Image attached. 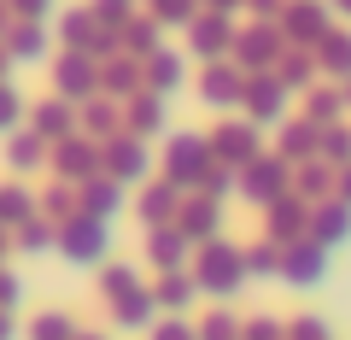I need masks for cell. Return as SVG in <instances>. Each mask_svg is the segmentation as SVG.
<instances>
[{"instance_id":"cell-1","label":"cell","mask_w":351,"mask_h":340,"mask_svg":"<svg viewBox=\"0 0 351 340\" xmlns=\"http://www.w3.org/2000/svg\"><path fill=\"white\" fill-rule=\"evenodd\" d=\"M240 282H246V258H240L228 240H205V247H199V264H193V288L211 293V299H234Z\"/></svg>"},{"instance_id":"cell-2","label":"cell","mask_w":351,"mask_h":340,"mask_svg":"<svg viewBox=\"0 0 351 340\" xmlns=\"http://www.w3.org/2000/svg\"><path fill=\"white\" fill-rule=\"evenodd\" d=\"M53 247H59L71 264H100L106 247H112V223H106V217H88V212H71Z\"/></svg>"},{"instance_id":"cell-3","label":"cell","mask_w":351,"mask_h":340,"mask_svg":"<svg viewBox=\"0 0 351 340\" xmlns=\"http://www.w3.org/2000/svg\"><path fill=\"white\" fill-rule=\"evenodd\" d=\"M281 276H287L293 288H316V282L328 276V247H316L311 235L293 240V247H281Z\"/></svg>"},{"instance_id":"cell-4","label":"cell","mask_w":351,"mask_h":340,"mask_svg":"<svg viewBox=\"0 0 351 340\" xmlns=\"http://www.w3.org/2000/svg\"><path fill=\"white\" fill-rule=\"evenodd\" d=\"M240 170H246L240 188H246L252 205H276L281 200V188H287V159H252V164H240Z\"/></svg>"},{"instance_id":"cell-5","label":"cell","mask_w":351,"mask_h":340,"mask_svg":"<svg viewBox=\"0 0 351 340\" xmlns=\"http://www.w3.org/2000/svg\"><path fill=\"white\" fill-rule=\"evenodd\" d=\"M205 170H211V147H205L199 135H176V141H170V177H164V182H176V188H193Z\"/></svg>"},{"instance_id":"cell-6","label":"cell","mask_w":351,"mask_h":340,"mask_svg":"<svg viewBox=\"0 0 351 340\" xmlns=\"http://www.w3.org/2000/svg\"><path fill=\"white\" fill-rule=\"evenodd\" d=\"M188 252H193V240L182 235L176 223H158V229L147 235V258H152L158 270H188Z\"/></svg>"},{"instance_id":"cell-7","label":"cell","mask_w":351,"mask_h":340,"mask_svg":"<svg viewBox=\"0 0 351 340\" xmlns=\"http://www.w3.org/2000/svg\"><path fill=\"white\" fill-rule=\"evenodd\" d=\"M100 170L112 182H141L147 177V147H141V141H112V147L100 152Z\"/></svg>"},{"instance_id":"cell-8","label":"cell","mask_w":351,"mask_h":340,"mask_svg":"<svg viewBox=\"0 0 351 340\" xmlns=\"http://www.w3.org/2000/svg\"><path fill=\"white\" fill-rule=\"evenodd\" d=\"M304 235H311L316 247H339V240L351 235V205H346V200L316 205V212H311V229H304Z\"/></svg>"},{"instance_id":"cell-9","label":"cell","mask_w":351,"mask_h":340,"mask_svg":"<svg viewBox=\"0 0 351 340\" xmlns=\"http://www.w3.org/2000/svg\"><path fill=\"white\" fill-rule=\"evenodd\" d=\"M53 164H59V177L64 182H88V177H100V152L88 147V141H59V152H53Z\"/></svg>"},{"instance_id":"cell-10","label":"cell","mask_w":351,"mask_h":340,"mask_svg":"<svg viewBox=\"0 0 351 340\" xmlns=\"http://www.w3.org/2000/svg\"><path fill=\"white\" fill-rule=\"evenodd\" d=\"M217 223H223V212H217V200H193L176 212V229L193 240V247H205V240H217Z\"/></svg>"},{"instance_id":"cell-11","label":"cell","mask_w":351,"mask_h":340,"mask_svg":"<svg viewBox=\"0 0 351 340\" xmlns=\"http://www.w3.org/2000/svg\"><path fill=\"white\" fill-rule=\"evenodd\" d=\"M112 305V323L117 328H152V288H129V293H117V299H106Z\"/></svg>"},{"instance_id":"cell-12","label":"cell","mask_w":351,"mask_h":340,"mask_svg":"<svg viewBox=\"0 0 351 340\" xmlns=\"http://www.w3.org/2000/svg\"><path fill=\"white\" fill-rule=\"evenodd\" d=\"M76 200H82L88 217H106V223H112V212L123 205V182H112V177H88Z\"/></svg>"},{"instance_id":"cell-13","label":"cell","mask_w":351,"mask_h":340,"mask_svg":"<svg viewBox=\"0 0 351 340\" xmlns=\"http://www.w3.org/2000/svg\"><path fill=\"white\" fill-rule=\"evenodd\" d=\"M199 299V288H193V276H182V270H164L158 276V288H152V305H158V311H188V305Z\"/></svg>"},{"instance_id":"cell-14","label":"cell","mask_w":351,"mask_h":340,"mask_svg":"<svg viewBox=\"0 0 351 340\" xmlns=\"http://www.w3.org/2000/svg\"><path fill=\"white\" fill-rule=\"evenodd\" d=\"M94 89H100V82H94V59H88V53H71V59L59 65V94L64 100H88Z\"/></svg>"},{"instance_id":"cell-15","label":"cell","mask_w":351,"mask_h":340,"mask_svg":"<svg viewBox=\"0 0 351 340\" xmlns=\"http://www.w3.org/2000/svg\"><path fill=\"white\" fill-rule=\"evenodd\" d=\"M176 212H182V188H176V182H152V188L141 194V217H147V229L170 223Z\"/></svg>"},{"instance_id":"cell-16","label":"cell","mask_w":351,"mask_h":340,"mask_svg":"<svg viewBox=\"0 0 351 340\" xmlns=\"http://www.w3.org/2000/svg\"><path fill=\"white\" fill-rule=\"evenodd\" d=\"M252 152H258V135H252V129H223V135L211 141V159L223 164V170H234V164H252Z\"/></svg>"},{"instance_id":"cell-17","label":"cell","mask_w":351,"mask_h":340,"mask_svg":"<svg viewBox=\"0 0 351 340\" xmlns=\"http://www.w3.org/2000/svg\"><path fill=\"white\" fill-rule=\"evenodd\" d=\"M29 217H36V194L0 188V229H18V223H29Z\"/></svg>"},{"instance_id":"cell-18","label":"cell","mask_w":351,"mask_h":340,"mask_svg":"<svg viewBox=\"0 0 351 340\" xmlns=\"http://www.w3.org/2000/svg\"><path fill=\"white\" fill-rule=\"evenodd\" d=\"M240 94H246L240 71H217V65H211V76H205V100H211V106H234Z\"/></svg>"},{"instance_id":"cell-19","label":"cell","mask_w":351,"mask_h":340,"mask_svg":"<svg viewBox=\"0 0 351 340\" xmlns=\"http://www.w3.org/2000/svg\"><path fill=\"white\" fill-rule=\"evenodd\" d=\"M240 258H246V282L252 276H281V247L276 240H258V247H246Z\"/></svg>"},{"instance_id":"cell-20","label":"cell","mask_w":351,"mask_h":340,"mask_svg":"<svg viewBox=\"0 0 351 340\" xmlns=\"http://www.w3.org/2000/svg\"><path fill=\"white\" fill-rule=\"evenodd\" d=\"M36 135L41 141H64V135H71V106H64V100L41 106V112H36Z\"/></svg>"},{"instance_id":"cell-21","label":"cell","mask_w":351,"mask_h":340,"mask_svg":"<svg viewBox=\"0 0 351 340\" xmlns=\"http://www.w3.org/2000/svg\"><path fill=\"white\" fill-rule=\"evenodd\" d=\"M82 328H76V317H64V311H47V317H36L29 323V340H76Z\"/></svg>"},{"instance_id":"cell-22","label":"cell","mask_w":351,"mask_h":340,"mask_svg":"<svg viewBox=\"0 0 351 340\" xmlns=\"http://www.w3.org/2000/svg\"><path fill=\"white\" fill-rule=\"evenodd\" d=\"M6 159H12V170H36V164L47 159V141H41V135H12Z\"/></svg>"},{"instance_id":"cell-23","label":"cell","mask_w":351,"mask_h":340,"mask_svg":"<svg viewBox=\"0 0 351 340\" xmlns=\"http://www.w3.org/2000/svg\"><path fill=\"white\" fill-rule=\"evenodd\" d=\"M53 240H59V229L41 223V217H29V223H18V240H12V247H18V252H47Z\"/></svg>"},{"instance_id":"cell-24","label":"cell","mask_w":351,"mask_h":340,"mask_svg":"<svg viewBox=\"0 0 351 340\" xmlns=\"http://www.w3.org/2000/svg\"><path fill=\"white\" fill-rule=\"evenodd\" d=\"M240 100H246L258 117H276V112H281V82H246Z\"/></svg>"},{"instance_id":"cell-25","label":"cell","mask_w":351,"mask_h":340,"mask_svg":"<svg viewBox=\"0 0 351 340\" xmlns=\"http://www.w3.org/2000/svg\"><path fill=\"white\" fill-rule=\"evenodd\" d=\"M193 340H240V317H228V311H211L199 328H193Z\"/></svg>"},{"instance_id":"cell-26","label":"cell","mask_w":351,"mask_h":340,"mask_svg":"<svg viewBox=\"0 0 351 340\" xmlns=\"http://www.w3.org/2000/svg\"><path fill=\"white\" fill-rule=\"evenodd\" d=\"M129 288H141L135 264H106V276H100V293H106V299H117V293H129Z\"/></svg>"},{"instance_id":"cell-27","label":"cell","mask_w":351,"mask_h":340,"mask_svg":"<svg viewBox=\"0 0 351 340\" xmlns=\"http://www.w3.org/2000/svg\"><path fill=\"white\" fill-rule=\"evenodd\" d=\"M152 89H158V94L164 89H170V94L182 89V59H176V53H158V59H152Z\"/></svg>"},{"instance_id":"cell-28","label":"cell","mask_w":351,"mask_h":340,"mask_svg":"<svg viewBox=\"0 0 351 340\" xmlns=\"http://www.w3.org/2000/svg\"><path fill=\"white\" fill-rule=\"evenodd\" d=\"M41 53H47V41H41V30L29 24V30H18V36H12V53H6V59H12V65H18V59H29V65H36Z\"/></svg>"},{"instance_id":"cell-29","label":"cell","mask_w":351,"mask_h":340,"mask_svg":"<svg viewBox=\"0 0 351 340\" xmlns=\"http://www.w3.org/2000/svg\"><path fill=\"white\" fill-rule=\"evenodd\" d=\"M240 340H287V323H276V317H246L240 323Z\"/></svg>"},{"instance_id":"cell-30","label":"cell","mask_w":351,"mask_h":340,"mask_svg":"<svg viewBox=\"0 0 351 340\" xmlns=\"http://www.w3.org/2000/svg\"><path fill=\"white\" fill-rule=\"evenodd\" d=\"M287 340H334V335H328L322 317H293V323H287Z\"/></svg>"},{"instance_id":"cell-31","label":"cell","mask_w":351,"mask_h":340,"mask_svg":"<svg viewBox=\"0 0 351 340\" xmlns=\"http://www.w3.org/2000/svg\"><path fill=\"white\" fill-rule=\"evenodd\" d=\"M18 117H24V100L0 82V129H18Z\"/></svg>"},{"instance_id":"cell-32","label":"cell","mask_w":351,"mask_h":340,"mask_svg":"<svg viewBox=\"0 0 351 340\" xmlns=\"http://www.w3.org/2000/svg\"><path fill=\"white\" fill-rule=\"evenodd\" d=\"M193 41H199V53H205V59H211V53H223L228 30H223V24H199V36H193Z\"/></svg>"},{"instance_id":"cell-33","label":"cell","mask_w":351,"mask_h":340,"mask_svg":"<svg viewBox=\"0 0 351 340\" xmlns=\"http://www.w3.org/2000/svg\"><path fill=\"white\" fill-rule=\"evenodd\" d=\"M106 89H112V94H129V89H135V65H112V71H106Z\"/></svg>"},{"instance_id":"cell-34","label":"cell","mask_w":351,"mask_h":340,"mask_svg":"<svg viewBox=\"0 0 351 340\" xmlns=\"http://www.w3.org/2000/svg\"><path fill=\"white\" fill-rule=\"evenodd\" d=\"M135 129H141V135L158 129V100H141V106H135Z\"/></svg>"},{"instance_id":"cell-35","label":"cell","mask_w":351,"mask_h":340,"mask_svg":"<svg viewBox=\"0 0 351 340\" xmlns=\"http://www.w3.org/2000/svg\"><path fill=\"white\" fill-rule=\"evenodd\" d=\"M152 340H193V328L182 323V317H170V323H158V328H152Z\"/></svg>"},{"instance_id":"cell-36","label":"cell","mask_w":351,"mask_h":340,"mask_svg":"<svg viewBox=\"0 0 351 340\" xmlns=\"http://www.w3.org/2000/svg\"><path fill=\"white\" fill-rule=\"evenodd\" d=\"M18 293H24V288H18V276H6V270H0V311H12Z\"/></svg>"},{"instance_id":"cell-37","label":"cell","mask_w":351,"mask_h":340,"mask_svg":"<svg viewBox=\"0 0 351 340\" xmlns=\"http://www.w3.org/2000/svg\"><path fill=\"white\" fill-rule=\"evenodd\" d=\"M88 129H94V135H112V112H106V106H94V112H88Z\"/></svg>"},{"instance_id":"cell-38","label":"cell","mask_w":351,"mask_h":340,"mask_svg":"<svg viewBox=\"0 0 351 340\" xmlns=\"http://www.w3.org/2000/svg\"><path fill=\"white\" fill-rule=\"evenodd\" d=\"M0 340H18V317L12 311H0Z\"/></svg>"},{"instance_id":"cell-39","label":"cell","mask_w":351,"mask_h":340,"mask_svg":"<svg viewBox=\"0 0 351 340\" xmlns=\"http://www.w3.org/2000/svg\"><path fill=\"white\" fill-rule=\"evenodd\" d=\"M339 200L351 205V164H346V170H339Z\"/></svg>"},{"instance_id":"cell-40","label":"cell","mask_w":351,"mask_h":340,"mask_svg":"<svg viewBox=\"0 0 351 340\" xmlns=\"http://www.w3.org/2000/svg\"><path fill=\"white\" fill-rule=\"evenodd\" d=\"M6 252H12V240H6V229H0V264H6Z\"/></svg>"},{"instance_id":"cell-41","label":"cell","mask_w":351,"mask_h":340,"mask_svg":"<svg viewBox=\"0 0 351 340\" xmlns=\"http://www.w3.org/2000/svg\"><path fill=\"white\" fill-rule=\"evenodd\" d=\"M18 6H24V12H41V6H47V0H18Z\"/></svg>"},{"instance_id":"cell-42","label":"cell","mask_w":351,"mask_h":340,"mask_svg":"<svg viewBox=\"0 0 351 340\" xmlns=\"http://www.w3.org/2000/svg\"><path fill=\"white\" fill-rule=\"evenodd\" d=\"M6 65H12V59H6V53H0V76H6Z\"/></svg>"},{"instance_id":"cell-43","label":"cell","mask_w":351,"mask_h":340,"mask_svg":"<svg viewBox=\"0 0 351 340\" xmlns=\"http://www.w3.org/2000/svg\"><path fill=\"white\" fill-rule=\"evenodd\" d=\"M76 340H106V335H76Z\"/></svg>"},{"instance_id":"cell-44","label":"cell","mask_w":351,"mask_h":340,"mask_svg":"<svg viewBox=\"0 0 351 340\" xmlns=\"http://www.w3.org/2000/svg\"><path fill=\"white\" fill-rule=\"evenodd\" d=\"M346 100H351V89H346Z\"/></svg>"}]
</instances>
